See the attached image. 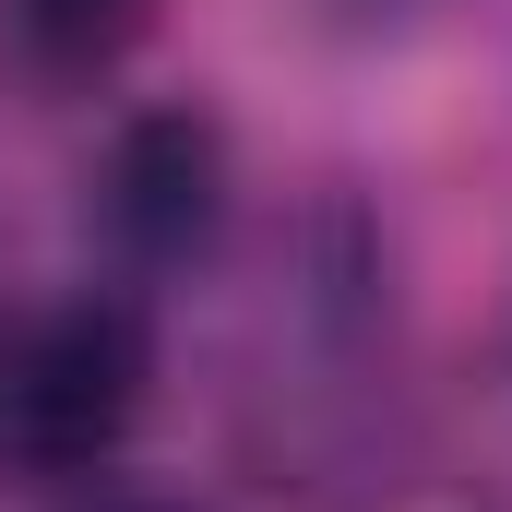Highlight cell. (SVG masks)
Instances as JSON below:
<instances>
[{
	"label": "cell",
	"mask_w": 512,
	"mask_h": 512,
	"mask_svg": "<svg viewBox=\"0 0 512 512\" xmlns=\"http://www.w3.org/2000/svg\"><path fill=\"white\" fill-rule=\"evenodd\" d=\"M227 215H239V155H227V120L191 108V96H155V108H120L96 167H84V239H96V274L155 298L179 274L227 251Z\"/></svg>",
	"instance_id": "cell-2"
},
{
	"label": "cell",
	"mask_w": 512,
	"mask_h": 512,
	"mask_svg": "<svg viewBox=\"0 0 512 512\" xmlns=\"http://www.w3.org/2000/svg\"><path fill=\"white\" fill-rule=\"evenodd\" d=\"M143 405H155V298L108 274L0 286V477L24 489L120 477Z\"/></svg>",
	"instance_id": "cell-1"
},
{
	"label": "cell",
	"mask_w": 512,
	"mask_h": 512,
	"mask_svg": "<svg viewBox=\"0 0 512 512\" xmlns=\"http://www.w3.org/2000/svg\"><path fill=\"white\" fill-rule=\"evenodd\" d=\"M72 512H191V501H167V489H120V477H96Z\"/></svg>",
	"instance_id": "cell-4"
},
{
	"label": "cell",
	"mask_w": 512,
	"mask_h": 512,
	"mask_svg": "<svg viewBox=\"0 0 512 512\" xmlns=\"http://www.w3.org/2000/svg\"><path fill=\"white\" fill-rule=\"evenodd\" d=\"M0 286H12V274H0Z\"/></svg>",
	"instance_id": "cell-5"
},
{
	"label": "cell",
	"mask_w": 512,
	"mask_h": 512,
	"mask_svg": "<svg viewBox=\"0 0 512 512\" xmlns=\"http://www.w3.org/2000/svg\"><path fill=\"white\" fill-rule=\"evenodd\" d=\"M155 12L167 0H0V72L24 96H48V108L60 96H108L143 60Z\"/></svg>",
	"instance_id": "cell-3"
}]
</instances>
